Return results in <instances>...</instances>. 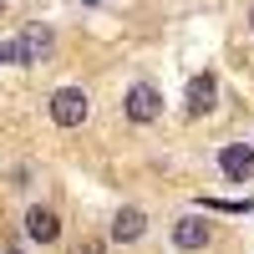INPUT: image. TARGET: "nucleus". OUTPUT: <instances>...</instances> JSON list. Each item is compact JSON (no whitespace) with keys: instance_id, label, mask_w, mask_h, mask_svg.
<instances>
[{"instance_id":"12","label":"nucleus","mask_w":254,"mask_h":254,"mask_svg":"<svg viewBox=\"0 0 254 254\" xmlns=\"http://www.w3.org/2000/svg\"><path fill=\"white\" fill-rule=\"evenodd\" d=\"M87 5H102V0H87Z\"/></svg>"},{"instance_id":"5","label":"nucleus","mask_w":254,"mask_h":254,"mask_svg":"<svg viewBox=\"0 0 254 254\" xmlns=\"http://www.w3.org/2000/svg\"><path fill=\"white\" fill-rule=\"evenodd\" d=\"M219 173H224L229 183H249V178H254V147H249V142L219 147Z\"/></svg>"},{"instance_id":"7","label":"nucleus","mask_w":254,"mask_h":254,"mask_svg":"<svg viewBox=\"0 0 254 254\" xmlns=\"http://www.w3.org/2000/svg\"><path fill=\"white\" fill-rule=\"evenodd\" d=\"M142 234H147V214H142V208H117L112 239H117V244H137Z\"/></svg>"},{"instance_id":"1","label":"nucleus","mask_w":254,"mask_h":254,"mask_svg":"<svg viewBox=\"0 0 254 254\" xmlns=\"http://www.w3.org/2000/svg\"><path fill=\"white\" fill-rule=\"evenodd\" d=\"M51 51H56V31L41 20H31L15 41H5V61H20V66H41V61H51Z\"/></svg>"},{"instance_id":"13","label":"nucleus","mask_w":254,"mask_h":254,"mask_svg":"<svg viewBox=\"0 0 254 254\" xmlns=\"http://www.w3.org/2000/svg\"><path fill=\"white\" fill-rule=\"evenodd\" d=\"M5 254H20V249H5Z\"/></svg>"},{"instance_id":"11","label":"nucleus","mask_w":254,"mask_h":254,"mask_svg":"<svg viewBox=\"0 0 254 254\" xmlns=\"http://www.w3.org/2000/svg\"><path fill=\"white\" fill-rule=\"evenodd\" d=\"M0 61H5V46H0Z\"/></svg>"},{"instance_id":"2","label":"nucleus","mask_w":254,"mask_h":254,"mask_svg":"<svg viewBox=\"0 0 254 254\" xmlns=\"http://www.w3.org/2000/svg\"><path fill=\"white\" fill-rule=\"evenodd\" d=\"M122 112H127V122H158V112H163V92L153 87V81H132L127 87V97H122Z\"/></svg>"},{"instance_id":"4","label":"nucleus","mask_w":254,"mask_h":254,"mask_svg":"<svg viewBox=\"0 0 254 254\" xmlns=\"http://www.w3.org/2000/svg\"><path fill=\"white\" fill-rule=\"evenodd\" d=\"M87 92H81V87H56L51 92V122L56 127H81V122H87Z\"/></svg>"},{"instance_id":"8","label":"nucleus","mask_w":254,"mask_h":254,"mask_svg":"<svg viewBox=\"0 0 254 254\" xmlns=\"http://www.w3.org/2000/svg\"><path fill=\"white\" fill-rule=\"evenodd\" d=\"M26 234L36 244H56L61 239V219L51 214V208H31V214H26Z\"/></svg>"},{"instance_id":"6","label":"nucleus","mask_w":254,"mask_h":254,"mask_svg":"<svg viewBox=\"0 0 254 254\" xmlns=\"http://www.w3.org/2000/svg\"><path fill=\"white\" fill-rule=\"evenodd\" d=\"M208 239H214V229H208V219H198V214H188V219H178L173 224V249H203Z\"/></svg>"},{"instance_id":"3","label":"nucleus","mask_w":254,"mask_h":254,"mask_svg":"<svg viewBox=\"0 0 254 254\" xmlns=\"http://www.w3.org/2000/svg\"><path fill=\"white\" fill-rule=\"evenodd\" d=\"M214 107H219V76H214V71L188 76V87H183V112H188V117H208Z\"/></svg>"},{"instance_id":"9","label":"nucleus","mask_w":254,"mask_h":254,"mask_svg":"<svg viewBox=\"0 0 254 254\" xmlns=\"http://www.w3.org/2000/svg\"><path fill=\"white\" fill-rule=\"evenodd\" d=\"M76 254H102V244H97V239H87V244H76Z\"/></svg>"},{"instance_id":"10","label":"nucleus","mask_w":254,"mask_h":254,"mask_svg":"<svg viewBox=\"0 0 254 254\" xmlns=\"http://www.w3.org/2000/svg\"><path fill=\"white\" fill-rule=\"evenodd\" d=\"M249 31H254V10H249Z\"/></svg>"}]
</instances>
